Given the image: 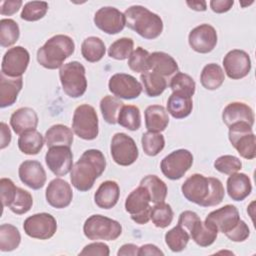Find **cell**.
<instances>
[{"label": "cell", "mask_w": 256, "mask_h": 256, "mask_svg": "<svg viewBox=\"0 0 256 256\" xmlns=\"http://www.w3.org/2000/svg\"><path fill=\"white\" fill-rule=\"evenodd\" d=\"M183 196L190 202L202 207L220 204L225 192L222 182L214 177H205L195 173L189 176L181 186Z\"/></svg>", "instance_id": "1"}, {"label": "cell", "mask_w": 256, "mask_h": 256, "mask_svg": "<svg viewBox=\"0 0 256 256\" xmlns=\"http://www.w3.org/2000/svg\"><path fill=\"white\" fill-rule=\"evenodd\" d=\"M105 168L106 159L100 150H86L70 171L71 183L80 192L88 191L93 187L95 180L102 175Z\"/></svg>", "instance_id": "2"}, {"label": "cell", "mask_w": 256, "mask_h": 256, "mask_svg": "<svg viewBox=\"0 0 256 256\" xmlns=\"http://www.w3.org/2000/svg\"><path fill=\"white\" fill-rule=\"evenodd\" d=\"M126 26L141 37L152 40L163 31V21L159 15L141 5H133L124 12Z\"/></svg>", "instance_id": "3"}, {"label": "cell", "mask_w": 256, "mask_h": 256, "mask_svg": "<svg viewBox=\"0 0 256 256\" xmlns=\"http://www.w3.org/2000/svg\"><path fill=\"white\" fill-rule=\"evenodd\" d=\"M75 50V44L71 37L63 34L49 38L37 51L38 63L46 69H57L63 66L64 61Z\"/></svg>", "instance_id": "4"}, {"label": "cell", "mask_w": 256, "mask_h": 256, "mask_svg": "<svg viewBox=\"0 0 256 256\" xmlns=\"http://www.w3.org/2000/svg\"><path fill=\"white\" fill-rule=\"evenodd\" d=\"M84 235L89 240H116L122 233L121 224L106 216L95 214L86 219L83 225Z\"/></svg>", "instance_id": "5"}, {"label": "cell", "mask_w": 256, "mask_h": 256, "mask_svg": "<svg viewBox=\"0 0 256 256\" xmlns=\"http://www.w3.org/2000/svg\"><path fill=\"white\" fill-rule=\"evenodd\" d=\"M85 67L78 61H71L59 70V78L63 91L71 98H78L84 95L87 89Z\"/></svg>", "instance_id": "6"}, {"label": "cell", "mask_w": 256, "mask_h": 256, "mask_svg": "<svg viewBox=\"0 0 256 256\" xmlns=\"http://www.w3.org/2000/svg\"><path fill=\"white\" fill-rule=\"evenodd\" d=\"M72 130L81 139L94 140L98 136V116L94 107L79 105L73 114Z\"/></svg>", "instance_id": "7"}, {"label": "cell", "mask_w": 256, "mask_h": 256, "mask_svg": "<svg viewBox=\"0 0 256 256\" xmlns=\"http://www.w3.org/2000/svg\"><path fill=\"white\" fill-rule=\"evenodd\" d=\"M251 125L240 122L229 126L228 137L241 157L251 160L256 156V139Z\"/></svg>", "instance_id": "8"}, {"label": "cell", "mask_w": 256, "mask_h": 256, "mask_svg": "<svg viewBox=\"0 0 256 256\" xmlns=\"http://www.w3.org/2000/svg\"><path fill=\"white\" fill-rule=\"evenodd\" d=\"M193 155L187 149H178L165 156L160 164L163 175L170 180H178L191 168Z\"/></svg>", "instance_id": "9"}, {"label": "cell", "mask_w": 256, "mask_h": 256, "mask_svg": "<svg viewBox=\"0 0 256 256\" xmlns=\"http://www.w3.org/2000/svg\"><path fill=\"white\" fill-rule=\"evenodd\" d=\"M150 195L145 187L139 185L126 198L125 210L137 224L143 225L150 220Z\"/></svg>", "instance_id": "10"}, {"label": "cell", "mask_w": 256, "mask_h": 256, "mask_svg": "<svg viewBox=\"0 0 256 256\" xmlns=\"http://www.w3.org/2000/svg\"><path fill=\"white\" fill-rule=\"evenodd\" d=\"M110 153L114 162L120 166L133 164L139 156V151L134 139L122 132L116 133L112 137Z\"/></svg>", "instance_id": "11"}, {"label": "cell", "mask_w": 256, "mask_h": 256, "mask_svg": "<svg viewBox=\"0 0 256 256\" xmlns=\"http://www.w3.org/2000/svg\"><path fill=\"white\" fill-rule=\"evenodd\" d=\"M23 229L31 238L47 240L53 237L56 233L57 222L49 213H37L25 219Z\"/></svg>", "instance_id": "12"}, {"label": "cell", "mask_w": 256, "mask_h": 256, "mask_svg": "<svg viewBox=\"0 0 256 256\" xmlns=\"http://www.w3.org/2000/svg\"><path fill=\"white\" fill-rule=\"evenodd\" d=\"M29 61V52L24 47H12L8 49V51H6L3 56L1 63V73L12 78L21 77L25 73Z\"/></svg>", "instance_id": "13"}, {"label": "cell", "mask_w": 256, "mask_h": 256, "mask_svg": "<svg viewBox=\"0 0 256 256\" xmlns=\"http://www.w3.org/2000/svg\"><path fill=\"white\" fill-rule=\"evenodd\" d=\"M240 216L238 209L234 205L227 204L210 212L204 223L211 229L226 234L238 224Z\"/></svg>", "instance_id": "14"}, {"label": "cell", "mask_w": 256, "mask_h": 256, "mask_svg": "<svg viewBox=\"0 0 256 256\" xmlns=\"http://www.w3.org/2000/svg\"><path fill=\"white\" fill-rule=\"evenodd\" d=\"M109 91L117 98L131 100L139 97L142 92V85L135 77L125 73L112 75L108 82Z\"/></svg>", "instance_id": "15"}, {"label": "cell", "mask_w": 256, "mask_h": 256, "mask_svg": "<svg viewBox=\"0 0 256 256\" xmlns=\"http://www.w3.org/2000/svg\"><path fill=\"white\" fill-rule=\"evenodd\" d=\"M94 24L106 34H118L126 26L124 13L115 7L106 6L96 11L94 15Z\"/></svg>", "instance_id": "16"}, {"label": "cell", "mask_w": 256, "mask_h": 256, "mask_svg": "<svg viewBox=\"0 0 256 256\" xmlns=\"http://www.w3.org/2000/svg\"><path fill=\"white\" fill-rule=\"evenodd\" d=\"M45 162L49 170L56 176L68 174L73 167V154L68 146H53L45 155Z\"/></svg>", "instance_id": "17"}, {"label": "cell", "mask_w": 256, "mask_h": 256, "mask_svg": "<svg viewBox=\"0 0 256 256\" xmlns=\"http://www.w3.org/2000/svg\"><path fill=\"white\" fill-rule=\"evenodd\" d=\"M223 66L230 79L238 80L249 74L251 70V59L249 54L244 50L234 49L224 56Z\"/></svg>", "instance_id": "18"}, {"label": "cell", "mask_w": 256, "mask_h": 256, "mask_svg": "<svg viewBox=\"0 0 256 256\" xmlns=\"http://www.w3.org/2000/svg\"><path fill=\"white\" fill-rule=\"evenodd\" d=\"M217 32L209 24H201L193 28L188 36L190 47L201 54L211 52L217 44Z\"/></svg>", "instance_id": "19"}, {"label": "cell", "mask_w": 256, "mask_h": 256, "mask_svg": "<svg viewBox=\"0 0 256 256\" xmlns=\"http://www.w3.org/2000/svg\"><path fill=\"white\" fill-rule=\"evenodd\" d=\"M45 197L50 206L56 209L66 208L70 205L73 198L72 188L67 181L55 178L48 184Z\"/></svg>", "instance_id": "20"}, {"label": "cell", "mask_w": 256, "mask_h": 256, "mask_svg": "<svg viewBox=\"0 0 256 256\" xmlns=\"http://www.w3.org/2000/svg\"><path fill=\"white\" fill-rule=\"evenodd\" d=\"M18 175L23 184L34 190L42 188L46 182V172L41 163L36 160L22 162L18 169Z\"/></svg>", "instance_id": "21"}, {"label": "cell", "mask_w": 256, "mask_h": 256, "mask_svg": "<svg viewBox=\"0 0 256 256\" xmlns=\"http://www.w3.org/2000/svg\"><path fill=\"white\" fill-rule=\"evenodd\" d=\"M222 120L226 126H231L235 123H248L253 126L255 115L252 108L243 102H231L222 112Z\"/></svg>", "instance_id": "22"}, {"label": "cell", "mask_w": 256, "mask_h": 256, "mask_svg": "<svg viewBox=\"0 0 256 256\" xmlns=\"http://www.w3.org/2000/svg\"><path fill=\"white\" fill-rule=\"evenodd\" d=\"M10 125L16 134L36 129L38 125L37 113L29 107H22L13 112L10 117Z\"/></svg>", "instance_id": "23"}, {"label": "cell", "mask_w": 256, "mask_h": 256, "mask_svg": "<svg viewBox=\"0 0 256 256\" xmlns=\"http://www.w3.org/2000/svg\"><path fill=\"white\" fill-rule=\"evenodd\" d=\"M23 86L22 77H8L0 74V107L5 108L13 105Z\"/></svg>", "instance_id": "24"}, {"label": "cell", "mask_w": 256, "mask_h": 256, "mask_svg": "<svg viewBox=\"0 0 256 256\" xmlns=\"http://www.w3.org/2000/svg\"><path fill=\"white\" fill-rule=\"evenodd\" d=\"M120 196V188L117 182L113 180H107L100 184L94 194L95 204L102 209L113 208Z\"/></svg>", "instance_id": "25"}, {"label": "cell", "mask_w": 256, "mask_h": 256, "mask_svg": "<svg viewBox=\"0 0 256 256\" xmlns=\"http://www.w3.org/2000/svg\"><path fill=\"white\" fill-rule=\"evenodd\" d=\"M226 188L232 200L242 201L250 195L252 184L250 178L245 173H233L227 179Z\"/></svg>", "instance_id": "26"}, {"label": "cell", "mask_w": 256, "mask_h": 256, "mask_svg": "<svg viewBox=\"0 0 256 256\" xmlns=\"http://www.w3.org/2000/svg\"><path fill=\"white\" fill-rule=\"evenodd\" d=\"M148 63L150 70L162 77L176 74L179 70L176 60L171 55L161 51L151 53L148 58Z\"/></svg>", "instance_id": "27"}, {"label": "cell", "mask_w": 256, "mask_h": 256, "mask_svg": "<svg viewBox=\"0 0 256 256\" xmlns=\"http://www.w3.org/2000/svg\"><path fill=\"white\" fill-rule=\"evenodd\" d=\"M145 126L148 131L160 133L169 124L167 110L161 105H150L145 110Z\"/></svg>", "instance_id": "28"}, {"label": "cell", "mask_w": 256, "mask_h": 256, "mask_svg": "<svg viewBox=\"0 0 256 256\" xmlns=\"http://www.w3.org/2000/svg\"><path fill=\"white\" fill-rule=\"evenodd\" d=\"M193 109L192 97L172 92L167 101V112L175 119H183L190 115Z\"/></svg>", "instance_id": "29"}, {"label": "cell", "mask_w": 256, "mask_h": 256, "mask_svg": "<svg viewBox=\"0 0 256 256\" xmlns=\"http://www.w3.org/2000/svg\"><path fill=\"white\" fill-rule=\"evenodd\" d=\"M45 143L47 147L53 146H68L73 143L72 130L63 124H56L51 126L45 133Z\"/></svg>", "instance_id": "30"}, {"label": "cell", "mask_w": 256, "mask_h": 256, "mask_svg": "<svg viewBox=\"0 0 256 256\" xmlns=\"http://www.w3.org/2000/svg\"><path fill=\"white\" fill-rule=\"evenodd\" d=\"M44 138L36 129L22 133L18 138V148L26 155H36L43 148Z\"/></svg>", "instance_id": "31"}, {"label": "cell", "mask_w": 256, "mask_h": 256, "mask_svg": "<svg viewBox=\"0 0 256 256\" xmlns=\"http://www.w3.org/2000/svg\"><path fill=\"white\" fill-rule=\"evenodd\" d=\"M225 75L221 66L216 63H209L204 66L200 75V82L207 90H216L224 82Z\"/></svg>", "instance_id": "32"}, {"label": "cell", "mask_w": 256, "mask_h": 256, "mask_svg": "<svg viewBox=\"0 0 256 256\" xmlns=\"http://www.w3.org/2000/svg\"><path fill=\"white\" fill-rule=\"evenodd\" d=\"M140 185L146 188L152 203L157 204L165 201L168 191L167 185L158 176L147 175L140 181Z\"/></svg>", "instance_id": "33"}, {"label": "cell", "mask_w": 256, "mask_h": 256, "mask_svg": "<svg viewBox=\"0 0 256 256\" xmlns=\"http://www.w3.org/2000/svg\"><path fill=\"white\" fill-rule=\"evenodd\" d=\"M106 47L101 38L96 36L87 37L81 45V53L83 58L91 63L100 61L105 55Z\"/></svg>", "instance_id": "34"}, {"label": "cell", "mask_w": 256, "mask_h": 256, "mask_svg": "<svg viewBox=\"0 0 256 256\" xmlns=\"http://www.w3.org/2000/svg\"><path fill=\"white\" fill-rule=\"evenodd\" d=\"M140 79L143 84L144 91L149 97H157L161 95L167 87L166 79L154 72L142 73Z\"/></svg>", "instance_id": "35"}, {"label": "cell", "mask_w": 256, "mask_h": 256, "mask_svg": "<svg viewBox=\"0 0 256 256\" xmlns=\"http://www.w3.org/2000/svg\"><path fill=\"white\" fill-rule=\"evenodd\" d=\"M21 242L19 230L11 224H2L0 226V250L10 252L15 250Z\"/></svg>", "instance_id": "36"}, {"label": "cell", "mask_w": 256, "mask_h": 256, "mask_svg": "<svg viewBox=\"0 0 256 256\" xmlns=\"http://www.w3.org/2000/svg\"><path fill=\"white\" fill-rule=\"evenodd\" d=\"M117 123L130 131L138 130L141 126L139 108L135 105H124L119 112Z\"/></svg>", "instance_id": "37"}, {"label": "cell", "mask_w": 256, "mask_h": 256, "mask_svg": "<svg viewBox=\"0 0 256 256\" xmlns=\"http://www.w3.org/2000/svg\"><path fill=\"white\" fill-rule=\"evenodd\" d=\"M124 103L117 97L106 95L100 101V110L104 120L109 124H116L119 112Z\"/></svg>", "instance_id": "38"}, {"label": "cell", "mask_w": 256, "mask_h": 256, "mask_svg": "<svg viewBox=\"0 0 256 256\" xmlns=\"http://www.w3.org/2000/svg\"><path fill=\"white\" fill-rule=\"evenodd\" d=\"M218 232L211 229L201 220H199L193 226L192 230L189 233L190 238L199 246L201 247H208L214 243L217 238Z\"/></svg>", "instance_id": "39"}, {"label": "cell", "mask_w": 256, "mask_h": 256, "mask_svg": "<svg viewBox=\"0 0 256 256\" xmlns=\"http://www.w3.org/2000/svg\"><path fill=\"white\" fill-rule=\"evenodd\" d=\"M189 239V234L180 225L175 226L165 234V243L173 252L183 251L186 248Z\"/></svg>", "instance_id": "40"}, {"label": "cell", "mask_w": 256, "mask_h": 256, "mask_svg": "<svg viewBox=\"0 0 256 256\" xmlns=\"http://www.w3.org/2000/svg\"><path fill=\"white\" fill-rule=\"evenodd\" d=\"M20 36V29L16 21L13 19L0 20V45L2 47H10L15 44Z\"/></svg>", "instance_id": "41"}, {"label": "cell", "mask_w": 256, "mask_h": 256, "mask_svg": "<svg viewBox=\"0 0 256 256\" xmlns=\"http://www.w3.org/2000/svg\"><path fill=\"white\" fill-rule=\"evenodd\" d=\"M169 86L175 93L192 97L195 93L196 84L191 76L188 74L177 72L170 80Z\"/></svg>", "instance_id": "42"}, {"label": "cell", "mask_w": 256, "mask_h": 256, "mask_svg": "<svg viewBox=\"0 0 256 256\" xmlns=\"http://www.w3.org/2000/svg\"><path fill=\"white\" fill-rule=\"evenodd\" d=\"M173 216L174 214L171 206L165 202L157 203L151 207L150 219L158 228L168 227L172 223Z\"/></svg>", "instance_id": "43"}, {"label": "cell", "mask_w": 256, "mask_h": 256, "mask_svg": "<svg viewBox=\"0 0 256 256\" xmlns=\"http://www.w3.org/2000/svg\"><path fill=\"white\" fill-rule=\"evenodd\" d=\"M141 143L145 154L148 156H156L163 150L165 139L161 133L148 131L142 135Z\"/></svg>", "instance_id": "44"}, {"label": "cell", "mask_w": 256, "mask_h": 256, "mask_svg": "<svg viewBox=\"0 0 256 256\" xmlns=\"http://www.w3.org/2000/svg\"><path fill=\"white\" fill-rule=\"evenodd\" d=\"M48 11V3L45 1H30L22 8L21 19L29 22L38 21L45 16Z\"/></svg>", "instance_id": "45"}, {"label": "cell", "mask_w": 256, "mask_h": 256, "mask_svg": "<svg viewBox=\"0 0 256 256\" xmlns=\"http://www.w3.org/2000/svg\"><path fill=\"white\" fill-rule=\"evenodd\" d=\"M32 205H33L32 195L28 191L17 187L15 196L12 202L9 204L8 208L13 213L21 215V214L27 213L31 209Z\"/></svg>", "instance_id": "46"}, {"label": "cell", "mask_w": 256, "mask_h": 256, "mask_svg": "<svg viewBox=\"0 0 256 256\" xmlns=\"http://www.w3.org/2000/svg\"><path fill=\"white\" fill-rule=\"evenodd\" d=\"M133 47L134 42L131 38L122 37L110 45L108 49V55L109 57L116 60H125L129 58L133 52Z\"/></svg>", "instance_id": "47"}, {"label": "cell", "mask_w": 256, "mask_h": 256, "mask_svg": "<svg viewBox=\"0 0 256 256\" xmlns=\"http://www.w3.org/2000/svg\"><path fill=\"white\" fill-rule=\"evenodd\" d=\"M149 52L142 47H137L128 58L129 68L137 73H145L150 70L148 58Z\"/></svg>", "instance_id": "48"}, {"label": "cell", "mask_w": 256, "mask_h": 256, "mask_svg": "<svg viewBox=\"0 0 256 256\" xmlns=\"http://www.w3.org/2000/svg\"><path fill=\"white\" fill-rule=\"evenodd\" d=\"M214 168L220 173L231 175L242 168V162L233 155H223L218 157L214 162Z\"/></svg>", "instance_id": "49"}, {"label": "cell", "mask_w": 256, "mask_h": 256, "mask_svg": "<svg viewBox=\"0 0 256 256\" xmlns=\"http://www.w3.org/2000/svg\"><path fill=\"white\" fill-rule=\"evenodd\" d=\"M17 187L13 183V181L9 178H1L0 180V194H1V201L3 207H8L9 204L12 202Z\"/></svg>", "instance_id": "50"}, {"label": "cell", "mask_w": 256, "mask_h": 256, "mask_svg": "<svg viewBox=\"0 0 256 256\" xmlns=\"http://www.w3.org/2000/svg\"><path fill=\"white\" fill-rule=\"evenodd\" d=\"M225 235L227 236L228 239H230L233 242H243L249 237L250 230L248 225L243 220L240 219L238 224Z\"/></svg>", "instance_id": "51"}, {"label": "cell", "mask_w": 256, "mask_h": 256, "mask_svg": "<svg viewBox=\"0 0 256 256\" xmlns=\"http://www.w3.org/2000/svg\"><path fill=\"white\" fill-rule=\"evenodd\" d=\"M110 254L109 246L103 242H94L86 245L79 255H100L108 256Z\"/></svg>", "instance_id": "52"}, {"label": "cell", "mask_w": 256, "mask_h": 256, "mask_svg": "<svg viewBox=\"0 0 256 256\" xmlns=\"http://www.w3.org/2000/svg\"><path fill=\"white\" fill-rule=\"evenodd\" d=\"M199 220H201V219L197 215V213L187 210L180 214L179 219H178V225H180L189 234L190 231L192 230L193 226L195 225V223H197Z\"/></svg>", "instance_id": "53"}, {"label": "cell", "mask_w": 256, "mask_h": 256, "mask_svg": "<svg viewBox=\"0 0 256 256\" xmlns=\"http://www.w3.org/2000/svg\"><path fill=\"white\" fill-rule=\"evenodd\" d=\"M22 5L21 0H4L0 2V14L10 16L15 14Z\"/></svg>", "instance_id": "54"}, {"label": "cell", "mask_w": 256, "mask_h": 256, "mask_svg": "<svg viewBox=\"0 0 256 256\" xmlns=\"http://www.w3.org/2000/svg\"><path fill=\"white\" fill-rule=\"evenodd\" d=\"M234 4L233 0H212L210 1V7L215 13H225L229 11Z\"/></svg>", "instance_id": "55"}, {"label": "cell", "mask_w": 256, "mask_h": 256, "mask_svg": "<svg viewBox=\"0 0 256 256\" xmlns=\"http://www.w3.org/2000/svg\"><path fill=\"white\" fill-rule=\"evenodd\" d=\"M146 255H164L163 251H161L154 244H145L139 247L138 256H146Z\"/></svg>", "instance_id": "56"}, {"label": "cell", "mask_w": 256, "mask_h": 256, "mask_svg": "<svg viewBox=\"0 0 256 256\" xmlns=\"http://www.w3.org/2000/svg\"><path fill=\"white\" fill-rule=\"evenodd\" d=\"M0 130H1V143H0V148L4 149L6 148L11 141V131L9 129V127L7 126V124H5L4 122L0 123Z\"/></svg>", "instance_id": "57"}, {"label": "cell", "mask_w": 256, "mask_h": 256, "mask_svg": "<svg viewBox=\"0 0 256 256\" xmlns=\"http://www.w3.org/2000/svg\"><path fill=\"white\" fill-rule=\"evenodd\" d=\"M138 251H139V247L135 244H132V243H129V244H124L122 245L118 252H117V255L118 256H136L138 255Z\"/></svg>", "instance_id": "58"}, {"label": "cell", "mask_w": 256, "mask_h": 256, "mask_svg": "<svg viewBox=\"0 0 256 256\" xmlns=\"http://www.w3.org/2000/svg\"><path fill=\"white\" fill-rule=\"evenodd\" d=\"M186 4L195 11H205L207 9V4L203 0H192V1H186Z\"/></svg>", "instance_id": "59"}]
</instances>
